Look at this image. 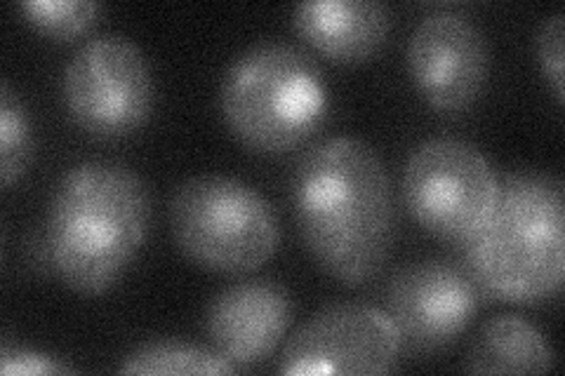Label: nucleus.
<instances>
[{"instance_id": "1", "label": "nucleus", "mask_w": 565, "mask_h": 376, "mask_svg": "<svg viewBox=\"0 0 565 376\" xmlns=\"http://www.w3.org/2000/svg\"><path fill=\"white\" fill-rule=\"evenodd\" d=\"M292 212L313 259L347 284L373 280L392 255V182L359 137H328L305 153L292 174Z\"/></svg>"}, {"instance_id": "2", "label": "nucleus", "mask_w": 565, "mask_h": 376, "mask_svg": "<svg viewBox=\"0 0 565 376\" xmlns=\"http://www.w3.org/2000/svg\"><path fill=\"white\" fill-rule=\"evenodd\" d=\"M151 201L141 176L114 160H85L52 193L47 253L66 288L99 294L126 276L147 240Z\"/></svg>"}, {"instance_id": "3", "label": "nucleus", "mask_w": 565, "mask_h": 376, "mask_svg": "<svg viewBox=\"0 0 565 376\" xmlns=\"http://www.w3.org/2000/svg\"><path fill=\"white\" fill-rule=\"evenodd\" d=\"M462 245L467 273L486 294L514 303L554 297L565 273L563 182L535 170L500 179L488 219Z\"/></svg>"}, {"instance_id": "4", "label": "nucleus", "mask_w": 565, "mask_h": 376, "mask_svg": "<svg viewBox=\"0 0 565 376\" xmlns=\"http://www.w3.org/2000/svg\"><path fill=\"white\" fill-rule=\"evenodd\" d=\"M220 109L245 147L276 155L318 132L330 109V87L305 50L286 41H259L224 71Z\"/></svg>"}, {"instance_id": "5", "label": "nucleus", "mask_w": 565, "mask_h": 376, "mask_svg": "<svg viewBox=\"0 0 565 376\" xmlns=\"http://www.w3.org/2000/svg\"><path fill=\"white\" fill-rule=\"evenodd\" d=\"M170 228L186 259L217 273L255 271L274 257L280 240L274 205L226 174H199L177 186Z\"/></svg>"}, {"instance_id": "6", "label": "nucleus", "mask_w": 565, "mask_h": 376, "mask_svg": "<svg viewBox=\"0 0 565 376\" xmlns=\"http://www.w3.org/2000/svg\"><path fill=\"white\" fill-rule=\"evenodd\" d=\"M62 95L68 116L87 135L128 137L153 114V71L128 35L97 33L66 62Z\"/></svg>"}, {"instance_id": "7", "label": "nucleus", "mask_w": 565, "mask_h": 376, "mask_svg": "<svg viewBox=\"0 0 565 376\" xmlns=\"http://www.w3.org/2000/svg\"><path fill=\"white\" fill-rule=\"evenodd\" d=\"M500 179L471 141L431 137L403 170V201L413 219L434 236L465 243L483 226L498 198Z\"/></svg>"}, {"instance_id": "8", "label": "nucleus", "mask_w": 565, "mask_h": 376, "mask_svg": "<svg viewBox=\"0 0 565 376\" xmlns=\"http://www.w3.org/2000/svg\"><path fill=\"white\" fill-rule=\"evenodd\" d=\"M403 346L394 322L375 307L356 301L332 303L313 313L282 348L278 372L316 374H386Z\"/></svg>"}, {"instance_id": "9", "label": "nucleus", "mask_w": 565, "mask_h": 376, "mask_svg": "<svg viewBox=\"0 0 565 376\" xmlns=\"http://www.w3.org/2000/svg\"><path fill=\"white\" fill-rule=\"evenodd\" d=\"M411 78L436 111L462 114L481 97L490 74V45L481 24L462 10L424 14L408 39Z\"/></svg>"}, {"instance_id": "10", "label": "nucleus", "mask_w": 565, "mask_h": 376, "mask_svg": "<svg viewBox=\"0 0 565 376\" xmlns=\"http://www.w3.org/2000/svg\"><path fill=\"white\" fill-rule=\"evenodd\" d=\"M479 303L481 290L467 271L440 259H422L403 266L388 282L384 313L403 348L431 355L465 334Z\"/></svg>"}, {"instance_id": "11", "label": "nucleus", "mask_w": 565, "mask_h": 376, "mask_svg": "<svg viewBox=\"0 0 565 376\" xmlns=\"http://www.w3.org/2000/svg\"><path fill=\"white\" fill-rule=\"evenodd\" d=\"M292 311L286 284L269 278L241 280L210 301L205 332L212 348L236 369H250L280 346Z\"/></svg>"}, {"instance_id": "12", "label": "nucleus", "mask_w": 565, "mask_h": 376, "mask_svg": "<svg viewBox=\"0 0 565 376\" xmlns=\"http://www.w3.org/2000/svg\"><path fill=\"white\" fill-rule=\"evenodd\" d=\"M295 31L334 62L373 57L392 31V12L380 0H309L292 10Z\"/></svg>"}, {"instance_id": "13", "label": "nucleus", "mask_w": 565, "mask_h": 376, "mask_svg": "<svg viewBox=\"0 0 565 376\" xmlns=\"http://www.w3.org/2000/svg\"><path fill=\"white\" fill-rule=\"evenodd\" d=\"M554 367L556 353L546 336L514 313L490 318L465 357V369L473 374H540Z\"/></svg>"}, {"instance_id": "14", "label": "nucleus", "mask_w": 565, "mask_h": 376, "mask_svg": "<svg viewBox=\"0 0 565 376\" xmlns=\"http://www.w3.org/2000/svg\"><path fill=\"white\" fill-rule=\"evenodd\" d=\"M238 369L215 348L158 339L147 342L122 357L120 374H236Z\"/></svg>"}, {"instance_id": "15", "label": "nucleus", "mask_w": 565, "mask_h": 376, "mask_svg": "<svg viewBox=\"0 0 565 376\" xmlns=\"http://www.w3.org/2000/svg\"><path fill=\"white\" fill-rule=\"evenodd\" d=\"M33 153V135L26 106L14 89L0 85V176L12 186L26 172Z\"/></svg>"}, {"instance_id": "16", "label": "nucleus", "mask_w": 565, "mask_h": 376, "mask_svg": "<svg viewBox=\"0 0 565 376\" xmlns=\"http://www.w3.org/2000/svg\"><path fill=\"white\" fill-rule=\"evenodd\" d=\"M17 10L35 31L57 41H74L99 22L104 8L95 0H24Z\"/></svg>"}, {"instance_id": "17", "label": "nucleus", "mask_w": 565, "mask_h": 376, "mask_svg": "<svg viewBox=\"0 0 565 376\" xmlns=\"http://www.w3.org/2000/svg\"><path fill=\"white\" fill-rule=\"evenodd\" d=\"M563 35L565 20L563 12H554L546 17L537 31V60L544 78L550 80L554 95L563 101Z\"/></svg>"}, {"instance_id": "18", "label": "nucleus", "mask_w": 565, "mask_h": 376, "mask_svg": "<svg viewBox=\"0 0 565 376\" xmlns=\"http://www.w3.org/2000/svg\"><path fill=\"white\" fill-rule=\"evenodd\" d=\"M0 372L6 376H55V374H74L76 369L68 363L45 353H35L31 348H20L6 344L0 351Z\"/></svg>"}]
</instances>
